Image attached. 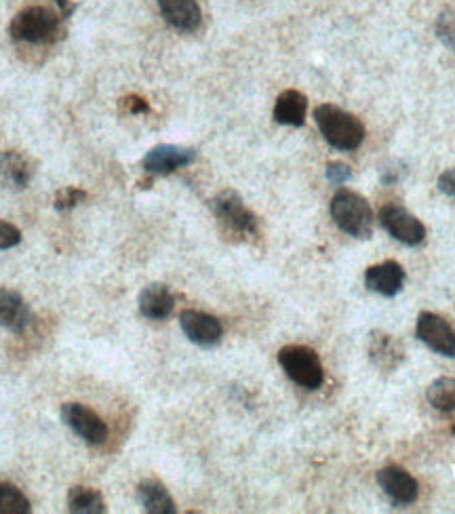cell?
I'll use <instances>...</instances> for the list:
<instances>
[{
    "mask_svg": "<svg viewBox=\"0 0 455 514\" xmlns=\"http://www.w3.org/2000/svg\"><path fill=\"white\" fill-rule=\"evenodd\" d=\"M314 121L319 125L329 146L342 152H352L365 142V127L354 114L333 106L321 104L314 110Z\"/></svg>",
    "mask_w": 455,
    "mask_h": 514,
    "instance_id": "obj_1",
    "label": "cell"
},
{
    "mask_svg": "<svg viewBox=\"0 0 455 514\" xmlns=\"http://www.w3.org/2000/svg\"><path fill=\"white\" fill-rule=\"evenodd\" d=\"M9 34L19 43H53L62 36V17L47 7H28L11 19Z\"/></svg>",
    "mask_w": 455,
    "mask_h": 514,
    "instance_id": "obj_2",
    "label": "cell"
},
{
    "mask_svg": "<svg viewBox=\"0 0 455 514\" xmlns=\"http://www.w3.org/2000/svg\"><path fill=\"white\" fill-rule=\"evenodd\" d=\"M335 226L354 239H369L373 232V209L365 196L354 190H340L331 201Z\"/></svg>",
    "mask_w": 455,
    "mask_h": 514,
    "instance_id": "obj_3",
    "label": "cell"
},
{
    "mask_svg": "<svg viewBox=\"0 0 455 514\" xmlns=\"http://www.w3.org/2000/svg\"><path fill=\"white\" fill-rule=\"evenodd\" d=\"M279 365L287 373V378L306 390L321 388L325 382L323 363L312 348L308 346H285L279 352Z\"/></svg>",
    "mask_w": 455,
    "mask_h": 514,
    "instance_id": "obj_4",
    "label": "cell"
},
{
    "mask_svg": "<svg viewBox=\"0 0 455 514\" xmlns=\"http://www.w3.org/2000/svg\"><path fill=\"white\" fill-rule=\"evenodd\" d=\"M380 222L384 230L403 245L418 247L426 241V228L411 211L401 205H384L380 209Z\"/></svg>",
    "mask_w": 455,
    "mask_h": 514,
    "instance_id": "obj_5",
    "label": "cell"
},
{
    "mask_svg": "<svg viewBox=\"0 0 455 514\" xmlns=\"http://www.w3.org/2000/svg\"><path fill=\"white\" fill-rule=\"evenodd\" d=\"M213 211L226 228L245 236H253L257 232V217L247 209L243 199L234 190H224L213 199Z\"/></svg>",
    "mask_w": 455,
    "mask_h": 514,
    "instance_id": "obj_6",
    "label": "cell"
},
{
    "mask_svg": "<svg viewBox=\"0 0 455 514\" xmlns=\"http://www.w3.org/2000/svg\"><path fill=\"white\" fill-rule=\"evenodd\" d=\"M62 420L64 424L91 445H102L108 439V426L93 409L81 403H66L62 407Z\"/></svg>",
    "mask_w": 455,
    "mask_h": 514,
    "instance_id": "obj_7",
    "label": "cell"
},
{
    "mask_svg": "<svg viewBox=\"0 0 455 514\" xmlns=\"http://www.w3.org/2000/svg\"><path fill=\"white\" fill-rule=\"evenodd\" d=\"M418 338L430 350L441 354V357H455V331L443 316L434 312H422L418 319Z\"/></svg>",
    "mask_w": 455,
    "mask_h": 514,
    "instance_id": "obj_8",
    "label": "cell"
},
{
    "mask_svg": "<svg viewBox=\"0 0 455 514\" xmlns=\"http://www.w3.org/2000/svg\"><path fill=\"white\" fill-rule=\"evenodd\" d=\"M367 352L371 365L384 373H394L405 361L403 344L386 331H371Z\"/></svg>",
    "mask_w": 455,
    "mask_h": 514,
    "instance_id": "obj_9",
    "label": "cell"
},
{
    "mask_svg": "<svg viewBox=\"0 0 455 514\" xmlns=\"http://www.w3.org/2000/svg\"><path fill=\"white\" fill-rule=\"evenodd\" d=\"M378 485L397 506H409L420 496L418 481L401 466H386L378 472Z\"/></svg>",
    "mask_w": 455,
    "mask_h": 514,
    "instance_id": "obj_10",
    "label": "cell"
},
{
    "mask_svg": "<svg viewBox=\"0 0 455 514\" xmlns=\"http://www.w3.org/2000/svg\"><path fill=\"white\" fill-rule=\"evenodd\" d=\"M180 325L192 344H199L205 348L215 346L224 335L222 323L217 321L215 316L201 310H184L180 316Z\"/></svg>",
    "mask_w": 455,
    "mask_h": 514,
    "instance_id": "obj_11",
    "label": "cell"
},
{
    "mask_svg": "<svg viewBox=\"0 0 455 514\" xmlns=\"http://www.w3.org/2000/svg\"><path fill=\"white\" fill-rule=\"evenodd\" d=\"M196 161V150L182 146H156L144 156V169L152 175H169Z\"/></svg>",
    "mask_w": 455,
    "mask_h": 514,
    "instance_id": "obj_12",
    "label": "cell"
},
{
    "mask_svg": "<svg viewBox=\"0 0 455 514\" xmlns=\"http://www.w3.org/2000/svg\"><path fill=\"white\" fill-rule=\"evenodd\" d=\"M156 5L165 22L180 32L199 30L203 22V13L196 0H156Z\"/></svg>",
    "mask_w": 455,
    "mask_h": 514,
    "instance_id": "obj_13",
    "label": "cell"
},
{
    "mask_svg": "<svg viewBox=\"0 0 455 514\" xmlns=\"http://www.w3.org/2000/svg\"><path fill=\"white\" fill-rule=\"evenodd\" d=\"M365 285L375 293L392 298V295L401 293L405 285V270L399 262H384L378 266H371L365 272Z\"/></svg>",
    "mask_w": 455,
    "mask_h": 514,
    "instance_id": "obj_14",
    "label": "cell"
},
{
    "mask_svg": "<svg viewBox=\"0 0 455 514\" xmlns=\"http://www.w3.org/2000/svg\"><path fill=\"white\" fill-rule=\"evenodd\" d=\"M30 308L22 295L11 289H0V327L22 333L30 325Z\"/></svg>",
    "mask_w": 455,
    "mask_h": 514,
    "instance_id": "obj_15",
    "label": "cell"
},
{
    "mask_svg": "<svg viewBox=\"0 0 455 514\" xmlns=\"http://www.w3.org/2000/svg\"><path fill=\"white\" fill-rule=\"evenodd\" d=\"M306 112H308L306 95L295 89H287L279 95V100L274 104V121L279 125L302 127L306 121Z\"/></svg>",
    "mask_w": 455,
    "mask_h": 514,
    "instance_id": "obj_16",
    "label": "cell"
},
{
    "mask_svg": "<svg viewBox=\"0 0 455 514\" xmlns=\"http://www.w3.org/2000/svg\"><path fill=\"white\" fill-rule=\"evenodd\" d=\"M175 298L163 283H152L140 293V310L146 319L152 321H163L173 312Z\"/></svg>",
    "mask_w": 455,
    "mask_h": 514,
    "instance_id": "obj_17",
    "label": "cell"
},
{
    "mask_svg": "<svg viewBox=\"0 0 455 514\" xmlns=\"http://www.w3.org/2000/svg\"><path fill=\"white\" fill-rule=\"evenodd\" d=\"M32 180V169H30V161L15 150H7L0 152V182L24 190Z\"/></svg>",
    "mask_w": 455,
    "mask_h": 514,
    "instance_id": "obj_18",
    "label": "cell"
},
{
    "mask_svg": "<svg viewBox=\"0 0 455 514\" xmlns=\"http://www.w3.org/2000/svg\"><path fill=\"white\" fill-rule=\"evenodd\" d=\"M137 496L150 514H175V502L167 487L158 481H144L137 487Z\"/></svg>",
    "mask_w": 455,
    "mask_h": 514,
    "instance_id": "obj_19",
    "label": "cell"
},
{
    "mask_svg": "<svg viewBox=\"0 0 455 514\" xmlns=\"http://www.w3.org/2000/svg\"><path fill=\"white\" fill-rule=\"evenodd\" d=\"M68 508L74 514H104L106 502L97 489L72 487L68 493Z\"/></svg>",
    "mask_w": 455,
    "mask_h": 514,
    "instance_id": "obj_20",
    "label": "cell"
},
{
    "mask_svg": "<svg viewBox=\"0 0 455 514\" xmlns=\"http://www.w3.org/2000/svg\"><path fill=\"white\" fill-rule=\"evenodd\" d=\"M426 399L437 411H455V378L434 380L426 390Z\"/></svg>",
    "mask_w": 455,
    "mask_h": 514,
    "instance_id": "obj_21",
    "label": "cell"
},
{
    "mask_svg": "<svg viewBox=\"0 0 455 514\" xmlns=\"http://www.w3.org/2000/svg\"><path fill=\"white\" fill-rule=\"evenodd\" d=\"M30 500L22 489L11 483H0V514H30Z\"/></svg>",
    "mask_w": 455,
    "mask_h": 514,
    "instance_id": "obj_22",
    "label": "cell"
},
{
    "mask_svg": "<svg viewBox=\"0 0 455 514\" xmlns=\"http://www.w3.org/2000/svg\"><path fill=\"white\" fill-rule=\"evenodd\" d=\"M437 36H439V41L447 49L455 51V13L451 9H445L439 15V19H437Z\"/></svg>",
    "mask_w": 455,
    "mask_h": 514,
    "instance_id": "obj_23",
    "label": "cell"
},
{
    "mask_svg": "<svg viewBox=\"0 0 455 514\" xmlns=\"http://www.w3.org/2000/svg\"><path fill=\"white\" fill-rule=\"evenodd\" d=\"M85 199H87V192L85 190L68 186V188L57 192V196H55V209L57 211H70V209L81 205Z\"/></svg>",
    "mask_w": 455,
    "mask_h": 514,
    "instance_id": "obj_24",
    "label": "cell"
},
{
    "mask_svg": "<svg viewBox=\"0 0 455 514\" xmlns=\"http://www.w3.org/2000/svg\"><path fill=\"white\" fill-rule=\"evenodd\" d=\"M19 243H22V232H19V228L5 220H0V249L7 251L17 247Z\"/></svg>",
    "mask_w": 455,
    "mask_h": 514,
    "instance_id": "obj_25",
    "label": "cell"
},
{
    "mask_svg": "<svg viewBox=\"0 0 455 514\" xmlns=\"http://www.w3.org/2000/svg\"><path fill=\"white\" fill-rule=\"evenodd\" d=\"M325 173H327V180H329L331 184H335V186L346 184V182L350 180V177H352L350 167L344 165V163H329Z\"/></svg>",
    "mask_w": 455,
    "mask_h": 514,
    "instance_id": "obj_26",
    "label": "cell"
},
{
    "mask_svg": "<svg viewBox=\"0 0 455 514\" xmlns=\"http://www.w3.org/2000/svg\"><path fill=\"white\" fill-rule=\"evenodd\" d=\"M439 190L455 199V169H447L439 177Z\"/></svg>",
    "mask_w": 455,
    "mask_h": 514,
    "instance_id": "obj_27",
    "label": "cell"
},
{
    "mask_svg": "<svg viewBox=\"0 0 455 514\" xmlns=\"http://www.w3.org/2000/svg\"><path fill=\"white\" fill-rule=\"evenodd\" d=\"M125 106H127V108H129V112H133V114L148 112V104L142 100V97H135V95L127 97V100H125Z\"/></svg>",
    "mask_w": 455,
    "mask_h": 514,
    "instance_id": "obj_28",
    "label": "cell"
},
{
    "mask_svg": "<svg viewBox=\"0 0 455 514\" xmlns=\"http://www.w3.org/2000/svg\"><path fill=\"white\" fill-rule=\"evenodd\" d=\"M55 5L59 7V11H62L64 17H70L76 11V5L70 3V0H55Z\"/></svg>",
    "mask_w": 455,
    "mask_h": 514,
    "instance_id": "obj_29",
    "label": "cell"
},
{
    "mask_svg": "<svg viewBox=\"0 0 455 514\" xmlns=\"http://www.w3.org/2000/svg\"><path fill=\"white\" fill-rule=\"evenodd\" d=\"M453 434H455V428H453Z\"/></svg>",
    "mask_w": 455,
    "mask_h": 514,
    "instance_id": "obj_30",
    "label": "cell"
}]
</instances>
